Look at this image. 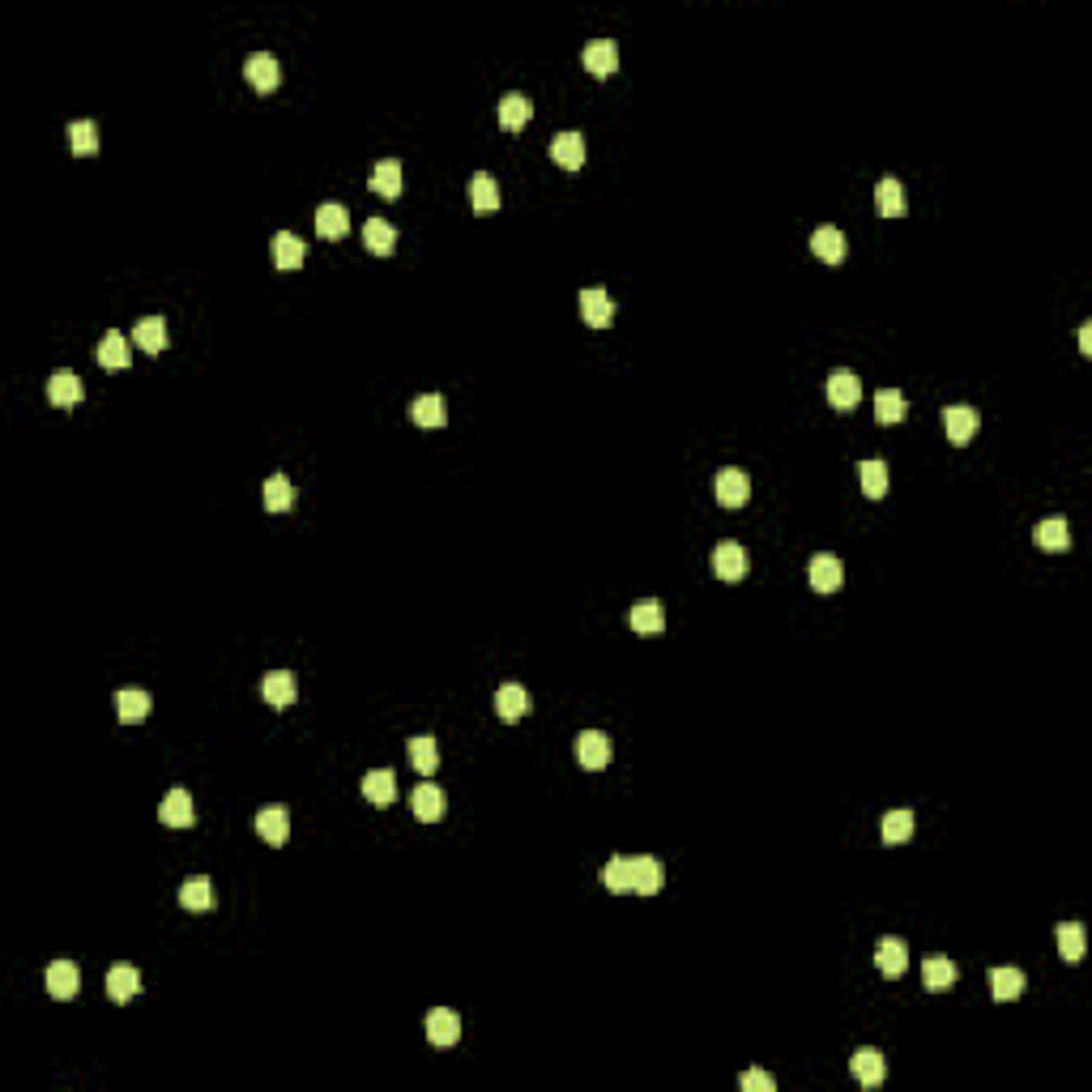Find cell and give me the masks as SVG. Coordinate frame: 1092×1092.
<instances>
[{"mask_svg": "<svg viewBox=\"0 0 1092 1092\" xmlns=\"http://www.w3.org/2000/svg\"><path fill=\"white\" fill-rule=\"evenodd\" d=\"M713 495L722 508H743L747 500H751V478H747L743 470H734V465H730V470H717Z\"/></svg>", "mask_w": 1092, "mask_h": 1092, "instance_id": "obj_1", "label": "cell"}, {"mask_svg": "<svg viewBox=\"0 0 1092 1092\" xmlns=\"http://www.w3.org/2000/svg\"><path fill=\"white\" fill-rule=\"evenodd\" d=\"M572 751H577V764L589 768V773H598V768L610 764V738L602 734V730H585V734H577Z\"/></svg>", "mask_w": 1092, "mask_h": 1092, "instance_id": "obj_2", "label": "cell"}, {"mask_svg": "<svg viewBox=\"0 0 1092 1092\" xmlns=\"http://www.w3.org/2000/svg\"><path fill=\"white\" fill-rule=\"evenodd\" d=\"M708 564H713L717 580L734 585V580H743V572H747V551L738 542H730V538H725V542L713 546V559H708Z\"/></svg>", "mask_w": 1092, "mask_h": 1092, "instance_id": "obj_3", "label": "cell"}, {"mask_svg": "<svg viewBox=\"0 0 1092 1092\" xmlns=\"http://www.w3.org/2000/svg\"><path fill=\"white\" fill-rule=\"evenodd\" d=\"M577 304H580V320H585L589 329H606L610 320H615V304H610V294L602 291V286H585Z\"/></svg>", "mask_w": 1092, "mask_h": 1092, "instance_id": "obj_4", "label": "cell"}, {"mask_svg": "<svg viewBox=\"0 0 1092 1092\" xmlns=\"http://www.w3.org/2000/svg\"><path fill=\"white\" fill-rule=\"evenodd\" d=\"M77 990H82V973H77L73 960H52L47 965V994L56 1003H69V998H77Z\"/></svg>", "mask_w": 1092, "mask_h": 1092, "instance_id": "obj_5", "label": "cell"}, {"mask_svg": "<svg viewBox=\"0 0 1092 1092\" xmlns=\"http://www.w3.org/2000/svg\"><path fill=\"white\" fill-rule=\"evenodd\" d=\"M850 1072H853V1080H858L862 1088H879V1084L888 1080V1059H883L879 1050H871V1046H866V1050H858L850 1059Z\"/></svg>", "mask_w": 1092, "mask_h": 1092, "instance_id": "obj_6", "label": "cell"}, {"mask_svg": "<svg viewBox=\"0 0 1092 1092\" xmlns=\"http://www.w3.org/2000/svg\"><path fill=\"white\" fill-rule=\"evenodd\" d=\"M243 73H248V82H253L261 95H273V90H278V82H282V64L273 60L269 52H256V56H248Z\"/></svg>", "mask_w": 1092, "mask_h": 1092, "instance_id": "obj_7", "label": "cell"}, {"mask_svg": "<svg viewBox=\"0 0 1092 1092\" xmlns=\"http://www.w3.org/2000/svg\"><path fill=\"white\" fill-rule=\"evenodd\" d=\"M82 397H85V389H82V380H77V371H69V368L52 371V380H47V401H52V406L73 410Z\"/></svg>", "mask_w": 1092, "mask_h": 1092, "instance_id": "obj_8", "label": "cell"}, {"mask_svg": "<svg viewBox=\"0 0 1092 1092\" xmlns=\"http://www.w3.org/2000/svg\"><path fill=\"white\" fill-rule=\"evenodd\" d=\"M662 879H666V871H662V862L657 858H631V892L636 896H657L662 892Z\"/></svg>", "mask_w": 1092, "mask_h": 1092, "instance_id": "obj_9", "label": "cell"}, {"mask_svg": "<svg viewBox=\"0 0 1092 1092\" xmlns=\"http://www.w3.org/2000/svg\"><path fill=\"white\" fill-rule=\"evenodd\" d=\"M495 713H500V722L516 725L521 717L529 713V692L521 687V682H504V687L495 692Z\"/></svg>", "mask_w": 1092, "mask_h": 1092, "instance_id": "obj_10", "label": "cell"}, {"mask_svg": "<svg viewBox=\"0 0 1092 1092\" xmlns=\"http://www.w3.org/2000/svg\"><path fill=\"white\" fill-rule=\"evenodd\" d=\"M807 577H811V589H815V593H837L840 580H845V567H840L837 555H815L807 567Z\"/></svg>", "mask_w": 1092, "mask_h": 1092, "instance_id": "obj_11", "label": "cell"}, {"mask_svg": "<svg viewBox=\"0 0 1092 1092\" xmlns=\"http://www.w3.org/2000/svg\"><path fill=\"white\" fill-rule=\"evenodd\" d=\"M580 60H585V69L593 77H610L619 69V47H615V39H593L585 52H580Z\"/></svg>", "mask_w": 1092, "mask_h": 1092, "instance_id": "obj_12", "label": "cell"}, {"mask_svg": "<svg viewBox=\"0 0 1092 1092\" xmlns=\"http://www.w3.org/2000/svg\"><path fill=\"white\" fill-rule=\"evenodd\" d=\"M858 397H862V380L853 376L850 368H837V371H832V376H828V401H832V406H837V410H853V406H858Z\"/></svg>", "mask_w": 1092, "mask_h": 1092, "instance_id": "obj_13", "label": "cell"}, {"mask_svg": "<svg viewBox=\"0 0 1092 1092\" xmlns=\"http://www.w3.org/2000/svg\"><path fill=\"white\" fill-rule=\"evenodd\" d=\"M256 832H261L265 845H286V837H291V815H286V807H261V815H256Z\"/></svg>", "mask_w": 1092, "mask_h": 1092, "instance_id": "obj_14", "label": "cell"}, {"mask_svg": "<svg viewBox=\"0 0 1092 1092\" xmlns=\"http://www.w3.org/2000/svg\"><path fill=\"white\" fill-rule=\"evenodd\" d=\"M943 431L952 444H968L977 436V410L973 406H947L943 410Z\"/></svg>", "mask_w": 1092, "mask_h": 1092, "instance_id": "obj_15", "label": "cell"}, {"mask_svg": "<svg viewBox=\"0 0 1092 1092\" xmlns=\"http://www.w3.org/2000/svg\"><path fill=\"white\" fill-rule=\"evenodd\" d=\"M462 1037V1020H457V1011H448V1008H436V1011H427V1041L431 1046H452V1041Z\"/></svg>", "mask_w": 1092, "mask_h": 1092, "instance_id": "obj_16", "label": "cell"}, {"mask_svg": "<svg viewBox=\"0 0 1092 1092\" xmlns=\"http://www.w3.org/2000/svg\"><path fill=\"white\" fill-rule=\"evenodd\" d=\"M261 696L273 704V708H291L294 696H299V687H294V674L291 670H269L261 679Z\"/></svg>", "mask_w": 1092, "mask_h": 1092, "instance_id": "obj_17", "label": "cell"}, {"mask_svg": "<svg viewBox=\"0 0 1092 1092\" xmlns=\"http://www.w3.org/2000/svg\"><path fill=\"white\" fill-rule=\"evenodd\" d=\"M875 965H879L883 977H901L904 968H909V947L892 935L879 939V943H875Z\"/></svg>", "mask_w": 1092, "mask_h": 1092, "instance_id": "obj_18", "label": "cell"}, {"mask_svg": "<svg viewBox=\"0 0 1092 1092\" xmlns=\"http://www.w3.org/2000/svg\"><path fill=\"white\" fill-rule=\"evenodd\" d=\"M307 261V243L299 240V235H291V231H278L273 235V265L278 269H299V265Z\"/></svg>", "mask_w": 1092, "mask_h": 1092, "instance_id": "obj_19", "label": "cell"}, {"mask_svg": "<svg viewBox=\"0 0 1092 1092\" xmlns=\"http://www.w3.org/2000/svg\"><path fill=\"white\" fill-rule=\"evenodd\" d=\"M551 158H555L564 171H580L585 167V136L580 133H559L551 141Z\"/></svg>", "mask_w": 1092, "mask_h": 1092, "instance_id": "obj_20", "label": "cell"}, {"mask_svg": "<svg viewBox=\"0 0 1092 1092\" xmlns=\"http://www.w3.org/2000/svg\"><path fill=\"white\" fill-rule=\"evenodd\" d=\"M363 799L376 802V807H389V802L397 799V777H393V768H371L368 777H363Z\"/></svg>", "mask_w": 1092, "mask_h": 1092, "instance_id": "obj_21", "label": "cell"}, {"mask_svg": "<svg viewBox=\"0 0 1092 1092\" xmlns=\"http://www.w3.org/2000/svg\"><path fill=\"white\" fill-rule=\"evenodd\" d=\"M410 811H414V819H422V824L444 819V789L440 786H419L414 794H410Z\"/></svg>", "mask_w": 1092, "mask_h": 1092, "instance_id": "obj_22", "label": "cell"}, {"mask_svg": "<svg viewBox=\"0 0 1092 1092\" xmlns=\"http://www.w3.org/2000/svg\"><path fill=\"white\" fill-rule=\"evenodd\" d=\"M107 994L116 998V1003H133L136 994H141V973H136L133 965H111V973H107Z\"/></svg>", "mask_w": 1092, "mask_h": 1092, "instance_id": "obj_23", "label": "cell"}, {"mask_svg": "<svg viewBox=\"0 0 1092 1092\" xmlns=\"http://www.w3.org/2000/svg\"><path fill=\"white\" fill-rule=\"evenodd\" d=\"M158 819H162L167 828H192V799H188V789H171L167 799H162V807H158Z\"/></svg>", "mask_w": 1092, "mask_h": 1092, "instance_id": "obj_24", "label": "cell"}, {"mask_svg": "<svg viewBox=\"0 0 1092 1092\" xmlns=\"http://www.w3.org/2000/svg\"><path fill=\"white\" fill-rule=\"evenodd\" d=\"M316 231H320V240H342V235L350 231V214H346V205H337V201H325V205L316 210Z\"/></svg>", "mask_w": 1092, "mask_h": 1092, "instance_id": "obj_25", "label": "cell"}, {"mask_svg": "<svg viewBox=\"0 0 1092 1092\" xmlns=\"http://www.w3.org/2000/svg\"><path fill=\"white\" fill-rule=\"evenodd\" d=\"M368 188L380 192V197H401V162L397 158H384V162H376L368 176Z\"/></svg>", "mask_w": 1092, "mask_h": 1092, "instance_id": "obj_26", "label": "cell"}, {"mask_svg": "<svg viewBox=\"0 0 1092 1092\" xmlns=\"http://www.w3.org/2000/svg\"><path fill=\"white\" fill-rule=\"evenodd\" d=\"M133 342L146 350V355H162V346H167V320H162V316H146V320H136Z\"/></svg>", "mask_w": 1092, "mask_h": 1092, "instance_id": "obj_27", "label": "cell"}, {"mask_svg": "<svg viewBox=\"0 0 1092 1092\" xmlns=\"http://www.w3.org/2000/svg\"><path fill=\"white\" fill-rule=\"evenodd\" d=\"M128 358H133V350H128V337L116 333V329H107L103 342H98V363H103V368H111V371H124Z\"/></svg>", "mask_w": 1092, "mask_h": 1092, "instance_id": "obj_28", "label": "cell"}, {"mask_svg": "<svg viewBox=\"0 0 1092 1092\" xmlns=\"http://www.w3.org/2000/svg\"><path fill=\"white\" fill-rule=\"evenodd\" d=\"M811 253L824 265H840L845 261V235H840L837 227H819V231L811 235Z\"/></svg>", "mask_w": 1092, "mask_h": 1092, "instance_id": "obj_29", "label": "cell"}, {"mask_svg": "<svg viewBox=\"0 0 1092 1092\" xmlns=\"http://www.w3.org/2000/svg\"><path fill=\"white\" fill-rule=\"evenodd\" d=\"M529 116H534V107H529L526 95L500 98V128H504V133H521V128L529 124Z\"/></svg>", "mask_w": 1092, "mask_h": 1092, "instance_id": "obj_30", "label": "cell"}, {"mask_svg": "<svg viewBox=\"0 0 1092 1092\" xmlns=\"http://www.w3.org/2000/svg\"><path fill=\"white\" fill-rule=\"evenodd\" d=\"M179 904H184V909H192V914H205V909H214V883L205 879V875H192V879H184V888H179Z\"/></svg>", "mask_w": 1092, "mask_h": 1092, "instance_id": "obj_31", "label": "cell"}, {"mask_svg": "<svg viewBox=\"0 0 1092 1092\" xmlns=\"http://www.w3.org/2000/svg\"><path fill=\"white\" fill-rule=\"evenodd\" d=\"M410 419L419 422V427H444V422H448V406H444L440 393H422V397L410 406Z\"/></svg>", "mask_w": 1092, "mask_h": 1092, "instance_id": "obj_32", "label": "cell"}, {"mask_svg": "<svg viewBox=\"0 0 1092 1092\" xmlns=\"http://www.w3.org/2000/svg\"><path fill=\"white\" fill-rule=\"evenodd\" d=\"M875 210L883 214V218H901L909 205H904V188L901 179H879L875 184Z\"/></svg>", "mask_w": 1092, "mask_h": 1092, "instance_id": "obj_33", "label": "cell"}, {"mask_svg": "<svg viewBox=\"0 0 1092 1092\" xmlns=\"http://www.w3.org/2000/svg\"><path fill=\"white\" fill-rule=\"evenodd\" d=\"M990 994L998 998V1003H1011V998L1024 994V973L1020 968H990Z\"/></svg>", "mask_w": 1092, "mask_h": 1092, "instance_id": "obj_34", "label": "cell"}, {"mask_svg": "<svg viewBox=\"0 0 1092 1092\" xmlns=\"http://www.w3.org/2000/svg\"><path fill=\"white\" fill-rule=\"evenodd\" d=\"M470 201H474V214H495L500 210V184L487 171H478L470 179Z\"/></svg>", "mask_w": 1092, "mask_h": 1092, "instance_id": "obj_35", "label": "cell"}, {"mask_svg": "<svg viewBox=\"0 0 1092 1092\" xmlns=\"http://www.w3.org/2000/svg\"><path fill=\"white\" fill-rule=\"evenodd\" d=\"M1037 546L1041 551H1050V555H1062V551L1072 546V529H1067V521H1062V516L1041 521L1037 526Z\"/></svg>", "mask_w": 1092, "mask_h": 1092, "instance_id": "obj_36", "label": "cell"}, {"mask_svg": "<svg viewBox=\"0 0 1092 1092\" xmlns=\"http://www.w3.org/2000/svg\"><path fill=\"white\" fill-rule=\"evenodd\" d=\"M1054 943H1059V956L1067 960V965H1080V960H1084V943H1088V939H1084V926L1080 922H1067V926H1059V930H1054Z\"/></svg>", "mask_w": 1092, "mask_h": 1092, "instance_id": "obj_37", "label": "cell"}, {"mask_svg": "<svg viewBox=\"0 0 1092 1092\" xmlns=\"http://www.w3.org/2000/svg\"><path fill=\"white\" fill-rule=\"evenodd\" d=\"M406 751H410V764L419 768L422 777H431V773L440 768V751H436V738H431V734L410 738V747H406Z\"/></svg>", "mask_w": 1092, "mask_h": 1092, "instance_id": "obj_38", "label": "cell"}, {"mask_svg": "<svg viewBox=\"0 0 1092 1092\" xmlns=\"http://www.w3.org/2000/svg\"><path fill=\"white\" fill-rule=\"evenodd\" d=\"M666 628V615H662V602H636L631 606V631H641V636H653V631Z\"/></svg>", "mask_w": 1092, "mask_h": 1092, "instance_id": "obj_39", "label": "cell"}, {"mask_svg": "<svg viewBox=\"0 0 1092 1092\" xmlns=\"http://www.w3.org/2000/svg\"><path fill=\"white\" fill-rule=\"evenodd\" d=\"M363 243H368V253L389 256L393 243H397V231H393L384 218H371V222H363Z\"/></svg>", "mask_w": 1092, "mask_h": 1092, "instance_id": "obj_40", "label": "cell"}, {"mask_svg": "<svg viewBox=\"0 0 1092 1092\" xmlns=\"http://www.w3.org/2000/svg\"><path fill=\"white\" fill-rule=\"evenodd\" d=\"M294 504V487L286 474H273V478H265V508L269 513H291Z\"/></svg>", "mask_w": 1092, "mask_h": 1092, "instance_id": "obj_41", "label": "cell"}, {"mask_svg": "<svg viewBox=\"0 0 1092 1092\" xmlns=\"http://www.w3.org/2000/svg\"><path fill=\"white\" fill-rule=\"evenodd\" d=\"M922 982H926V990H947V986H956V965L947 960V956H930L922 965Z\"/></svg>", "mask_w": 1092, "mask_h": 1092, "instance_id": "obj_42", "label": "cell"}, {"mask_svg": "<svg viewBox=\"0 0 1092 1092\" xmlns=\"http://www.w3.org/2000/svg\"><path fill=\"white\" fill-rule=\"evenodd\" d=\"M116 713L124 725H141L150 717V696L146 692H120L116 696Z\"/></svg>", "mask_w": 1092, "mask_h": 1092, "instance_id": "obj_43", "label": "cell"}, {"mask_svg": "<svg viewBox=\"0 0 1092 1092\" xmlns=\"http://www.w3.org/2000/svg\"><path fill=\"white\" fill-rule=\"evenodd\" d=\"M69 150H73L77 158H90L98 150V128L95 120H73L69 124Z\"/></svg>", "mask_w": 1092, "mask_h": 1092, "instance_id": "obj_44", "label": "cell"}, {"mask_svg": "<svg viewBox=\"0 0 1092 1092\" xmlns=\"http://www.w3.org/2000/svg\"><path fill=\"white\" fill-rule=\"evenodd\" d=\"M914 837V811H888L883 815V845H904Z\"/></svg>", "mask_w": 1092, "mask_h": 1092, "instance_id": "obj_45", "label": "cell"}, {"mask_svg": "<svg viewBox=\"0 0 1092 1092\" xmlns=\"http://www.w3.org/2000/svg\"><path fill=\"white\" fill-rule=\"evenodd\" d=\"M858 474H862V491L871 495V500H883L888 495V462H862L858 465Z\"/></svg>", "mask_w": 1092, "mask_h": 1092, "instance_id": "obj_46", "label": "cell"}, {"mask_svg": "<svg viewBox=\"0 0 1092 1092\" xmlns=\"http://www.w3.org/2000/svg\"><path fill=\"white\" fill-rule=\"evenodd\" d=\"M602 883H606L615 896H628L631 892V858H610L606 871H602Z\"/></svg>", "mask_w": 1092, "mask_h": 1092, "instance_id": "obj_47", "label": "cell"}, {"mask_svg": "<svg viewBox=\"0 0 1092 1092\" xmlns=\"http://www.w3.org/2000/svg\"><path fill=\"white\" fill-rule=\"evenodd\" d=\"M904 393H896V389H879L875 393V419L879 422H901L904 419Z\"/></svg>", "mask_w": 1092, "mask_h": 1092, "instance_id": "obj_48", "label": "cell"}, {"mask_svg": "<svg viewBox=\"0 0 1092 1092\" xmlns=\"http://www.w3.org/2000/svg\"><path fill=\"white\" fill-rule=\"evenodd\" d=\"M738 1084H743V1092H773V1088H777L768 1072H743V1075H738Z\"/></svg>", "mask_w": 1092, "mask_h": 1092, "instance_id": "obj_49", "label": "cell"}, {"mask_svg": "<svg viewBox=\"0 0 1092 1092\" xmlns=\"http://www.w3.org/2000/svg\"><path fill=\"white\" fill-rule=\"evenodd\" d=\"M1080 350L1092 355V325H1080Z\"/></svg>", "mask_w": 1092, "mask_h": 1092, "instance_id": "obj_50", "label": "cell"}]
</instances>
